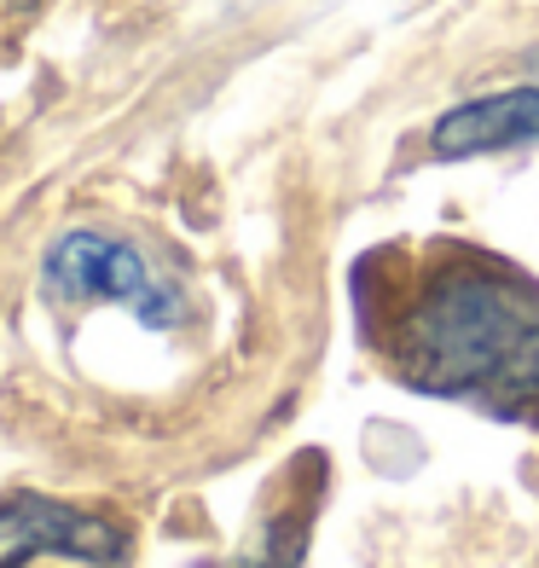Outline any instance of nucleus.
Masks as SVG:
<instances>
[{
	"instance_id": "nucleus-1",
	"label": "nucleus",
	"mask_w": 539,
	"mask_h": 568,
	"mask_svg": "<svg viewBox=\"0 0 539 568\" xmlns=\"http://www.w3.org/2000/svg\"><path fill=\"white\" fill-rule=\"evenodd\" d=\"M389 359L418 395L528 418L539 412V291L499 262L452 255L400 307Z\"/></svg>"
},
{
	"instance_id": "nucleus-2",
	"label": "nucleus",
	"mask_w": 539,
	"mask_h": 568,
	"mask_svg": "<svg viewBox=\"0 0 539 568\" xmlns=\"http://www.w3.org/2000/svg\"><path fill=\"white\" fill-rule=\"evenodd\" d=\"M41 291L53 302H122L151 331H174L186 320V296L151 273V262L128 239H111L99 226H70L47 244Z\"/></svg>"
},
{
	"instance_id": "nucleus-3",
	"label": "nucleus",
	"mask_w": 539,
	"mask_h": 568,
	"mask_svg": "<svg viewBox=\"0 0 539 568\" xmlns=\"http://www.w3.org/2000/svg\"><path fill=\"white\" fill-rule=\"evenodd\" d=\"M35 557L128 568L134 562V534L99 510L64 505L53 494H35V487H12V494H0V568H23Z\"/></svg>"
},
{
	"instance_id": "nucleus-4",
	"label": "nucleus",
	"mask_w": 539,
	"mask_h": 568,
	"mask_svg": "<svg viewBox=\"0 0 539 568\" xmlns=\"http://www.w3.org/2000/svg\"><path fill=\"white\" fill-rule=\"evenodd\" d=\"M533 140H539V82L465 99V105L441 111V116H435V128H429V151L441 163L494 158V151L533 145Z\"/></svg>"
},
{
	"instance_id": "nucleus-5",
	"label": "nucleus",
	"mask_w": 539,
	"mask_h": 568,
	"mask_svg": "<svg viewBox=\"0 0 539 568\" xmlns=\"http://www.w3.org/2000/svg\"><path fill=\"white\" fill-rule=\"evenodd\" d=\"M244 568H285V562H273V557H255V562H244Z\"/></svg>"
},
{
	"instance_id": "nucleus-6",
	"label": "nucleus",
	"mask_w": 539,
	"mask_h": 568,
	"mask_svg": "<svg viewBox=\"0 0 539 568\" xmlns=\"http://www.w3.org/2000/svg\"><path fill=\"white\" fill-rule=\"evenodd\" d=\"M528 64H533V75H539V53H533V59H528Z\"/></svg>"
}]
</instances>
